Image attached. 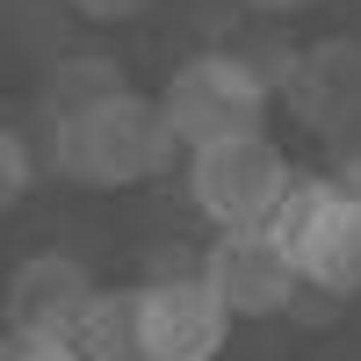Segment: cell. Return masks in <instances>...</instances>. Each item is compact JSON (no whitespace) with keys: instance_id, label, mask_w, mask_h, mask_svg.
<instances>
[{"instance_id":"13","label":"cell","mask_w":361,"mask_h":361,"mask_svg":"<svg viewBox=\"0 0 361 361\" xmlns=\"http://www.w3.org/2000/svg\"><path fill=\"white\" fill-rule=\"evenodd\" d=\"M253 15H267V22H282V15H296V8H311V0H246Z\"/></svg>"},{"instance_id":"7","label":"cell","mask_w":361,"mask_h":361,"mask_svg":"<svg viewBox=\"0 0 361 361\" xmlns=\"http://www.w3.org/2000/svg\"><path fill=\"white\" fill-rule=\"evenodd\" d=\"M94 296H102V282L87 275L80 253H29V260H15V275H8V333L80 340Z\"/></svg>"},{"instance_id":"9","label":"cell","mask_w":361,"mask_h":361,"mask_svg":"<svg viewBox=\"0 0 361 361\" xmlns=\"http://www.w3.org/2000/svg\"><path fill=\"white\" fill-rule=\"evenodd\" d=\"M87 361H152V333H145V282H109L80 325Z\"/></svg>"},{"instance_id":"11","label":"cell","mask_w":361,"mask_h":361,"mask_svg":"<svg viewBox=\"0 0 361 361\" xmlns=\"http://www.w3.org/2000/svg\"><path fill=\"white\" fill-rule=\"evenodd\" d=\"M29 188H37V152H29V130L8 123V130H0V202L15 209Z\"/></svg>"},{"instance_id":"6","label":"cell","mask_w":361,"mask_h":361,"mask_svg":"<svg viewBox=\"0 0 361 361\" xmlns=\"http://www.w3.org/2000/svg\"><path fill=\"white\" fill-rule=\"evenodd\" d=\"M202 275H209V289L224 296V311L238 325L282 318L304 296V275H296V260L282 253L275 231H217L202 246Z\"/></svg>"},{"instance_id":"4","label":"cell","mask_w":361,"mask_h":361,"mask_svg":"<svg viewBox=\"0 0 361 361\" xmlns=\"http://www.w3.org/2000/svg\"><path fill=\"white\" fill-rule=\"evenodd\" d=\"M289 188H296V166L267 130H246V137L188 152V202L217 231H267L275 209L289 202Z\"/></svg>"},{"instance_id":"2","label":"cell","mask_w":361,"mask_h":361,"mask_svg":"<svg viewBox=\"0 0 361 361\" xmlns=\"http://www.w3.org/2000/svg\"><path fill=\"white\" fill-rule=\"evenodd\" d=\"M267 231L296 260L304 296H354L361 289V159H347L340 173H296V188Z\"/></svg>"},{"instance_id":"1","label":"cell","mask_w":361,"mask_h":361,"mask_svg":"<svg viewBox=\"0 0 361 361\" xmlns=\"http://www.w3.org/2000/svg\"><path fill=\"white\" fill-rule=\"evenodd\" d=\"M173 130H166V109L159 94H137V87H123V94H109L94 109L80 116H58L51 137H44V159L58 180H73V188H137V180H152L173 166Z\"/></svg>"},{"instance_id":"10","label":"cell","mask_w":361,"mask_h":361,"mask_svg":"<svg viewBox=\"0 0 361 361\" xmlns=\"http://www.w3.org/2000/svg\"><path fill=\"white\" fill-rule=\"evenodd\" d=\"M123 66H116L109 51H66V58H51V73H44V116L58 123V116H80V109H94L109 94H123Z\"/></svg>"},{"instance_id":"3","label":"cell","mask_w":361,"mask_h":361,"mask_svg":"<svg viewBox=\"0 0 361 361\" xmlns=\"http://www.w3.org/2000/svg\"><path fill=\"white\" fill-rule=\"evenodd\" d=\"M159 109H166V130H173L180 152H202V145L267 130L275 80H267L238 44H217V51H195V58H180V66L166 73Z\"/></svg>"},{"instance_id":"5","label":"cell","mask_w":361,"mask_h":361,"mask_svg":"<svg viewBox=\"0 0 361 361\" xmlns=\"http://www.w3.org/2000/svg\"><path fill=\"white\" fill-rule=\"evenodd\" d=\"M231 311L209 289L202 260H159L145 275V333H152V361H217L231 340Z\"/></svg>"},{"instance_id":"12","label":"cell","mask_w":361,"mask_h":361,"mask_svg":"<svg viewBox=\"0 0 361 361\" xmlns=\"http://www.w3.org/2000/svg\"><path fill=\"white\" fill-rule=\"evenodd\" d=\"M152 0H73V15L80 22H137Z\"/></svg>"},{"instance_id":"8","label":"cell","mask_w":361,"mask_h":361,"mask_svg":"<svg viewBox=\"0 0 361 361\" xmlns=\"http://www.w3.org/2000/svg\"><path fill=\"white\" fill-rule=\"evenodd\" d=\"M289 116L318 137H354L361 130V44L354 37H318L296 51V73L282 87Z\"/></svg>"}]
</instances>
